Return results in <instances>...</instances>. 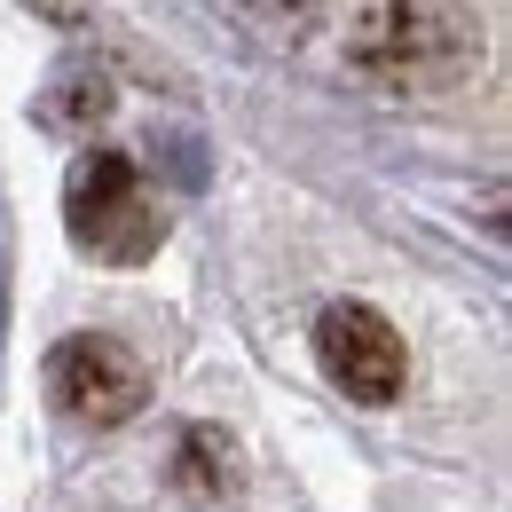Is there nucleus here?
Returning <instances> with one entry per match:
<instances>
[{
    "instance_id": "nucleus-2",
    "label": "nucleus",
    "mask_w": 512,
    "mask_h": 512,
    "mask_svg": "<svg viewBox=\"0 0 512 512\" xmlns=\"http://www.w3.org/2000/svg\"><path fill=\"white\" fill-rule=\"evenodd\" d=\"M64 221L79 237V253H95V260H150L158 237H166V221H158V205L142 190L134 158H119V150H87L71 166Z\"/></svg>"
},
{
    "instance_id": "nucleus-1",
    "label": "nucleus",
    "mask_w": 512,
    "mask_h": 512,
    "mask_svg": "<svg viewBox=\"0 0 512 512\" xmlns=\"http://www.w3.org/2000/svg\"><path fill=\"white\" fill-rule=\"evenodd\" d=\"M473 56L481 48H473L465 16L442 0H379L355 24V64L386 87H449V79H465Z\"/></svg>"
},
{
    "instance_id": "nucleus-4",
    "label": "nucleus",
    "mask_w": 512,
    "mask_h": 512,
    "mask_svg": "<svg viewBox=\"0 0 512 512\" xmlns=\"http://www.w3.org/2000/svg\"><path fill=\"white\" fill-rule=\"evenodd\" d=\"M316 355L347 402H394L402 394V339L363 300H339V308L316 316Z\"/></svg>"
},
{
    "instance_id": "nucleus-3",
    "label": "nucleus",
    "mask_w": 512,
    "mask_h": 512,
    "mask_svg": "<svg viewBox=\"0 0 512 512\" xmlns=\"http://www.w3.org/2000/svg\"><path fill=\"white\" fill-rule=\"evenodd\" d=\"M48 386H56V402L79 426H127L134 410L150 402V371L119 339H103V331H71L56 347V363H48Z\"/></svg>"
},
{
    "instance_id": "nucleus-5",
    "label": "nucleus",
    "mask_w": 512,
    "mask_h": 512,
    "mask_svg": "<svg viewBox=\"0 0 512 512\" xmlns=\"http://www.w3.org/2000/svg\"><path fill=\"white\" fill-rule=\"evenodd\" d=\"M213 457H229V442H213V434H190L182 442V465H190V489H229V473H213Z\"/></svg>"
}]
</instances>
